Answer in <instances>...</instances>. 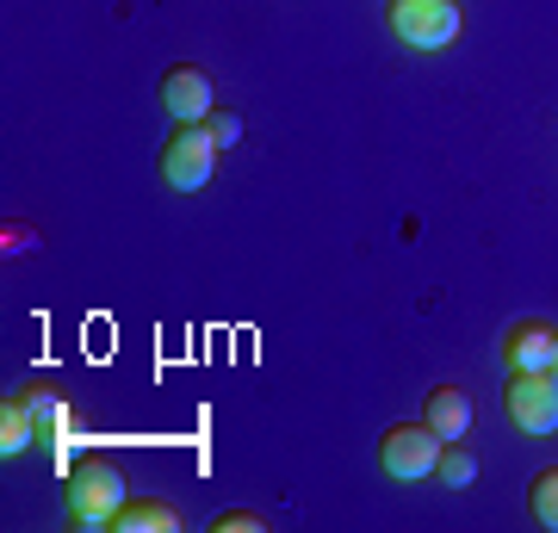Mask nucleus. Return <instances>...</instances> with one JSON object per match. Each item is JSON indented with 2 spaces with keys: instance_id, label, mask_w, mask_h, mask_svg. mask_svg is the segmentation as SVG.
<instances>
[{
  "instance_id": "f257e3e1",
  "label": "nucleus",
  "mask_w": 558,
  "mask_h": 533,
  "mask_svg": "<svg viewBox=\"0 0 558 533\" xmlns=\"http://www.w3.org/2000/svg\"><path fill=\"white\" fill-rule=\"evenodd\" d=\"M124 502H131V484H124V472L106 453L81 459L69 472V514H75V528H112V514Z\"/></svg>"
},
{
  "instance_id": "f03ea898",
  "label": "nucleus",
  "mask_w": 558,
  "mask_h": 533,
  "mask_svg": "<svg viewBox=\"0 0 558 533\" xmlns=\"http://www.w3.org/2000/svg\"><path fill=\"white\" fill-rule=\"evenodd\" d=\"M218 156H223V143L211 137V124H174V137L161 143V186L199 193L218 174Z\"/></svg>"
},
{
  "instance_id": "6e6552de",
  "label": "nucleus",
  "mask_w": 558,
  "mask_h": 533,
  "mask_svg": "<svg viewBox=\"0 0 558 533\" xmlns=\"http://www.w3.org/2000/svg\"><path fill=\"white\" fill-rule=\"evenodd\" d=\"M422 422H428L440 440H465V435H472V422H478V410H472L465 385H435V391H428V410H422Z\"/></svg>"
},
{
  "instance_id": "f8f14e48",
  "label": "nucleus",
  "mask_w": 558,
  "mask_h": 533,
  "mask_svg": "<svg viewBox=\"0 0 558 533\" xmlns=\"http://www.w3.org/2000/svg\"><path fill=\"white\" fill-rule=\"evenodd\" d=\"M435 477L447 484V490H465V484L478 477V453H472L465 440H447V447H440V465H435Z\"/></svg>"
},
{
  "instance_id": "ddd939ff",
  "label": "nucleus",
  "mask_w": 558,
  "mask_h": 533,
  "mask_svg": "<svg viewBox=\"0 0 558 533\" xmlns=\"http://www.w3.org/2000/svg\"><path fill=\"white\" fill-rule=\"evenodd\" d=\"M527 509H534V521L546 533H558V465H546V472L527 484Z\"/></svg>"
},
{
  "instance_id": "20e7f679",
  "label": "nucleus",
  "mask_w": 558,
  "mask_h": 533,
  "mask_svg": "<svg viewBox=\"0 0 558 533\" xmlns=\"http://www.w3.org/2000/svg\"><path fill=\"white\" fill-rule=\"evenodd\" d=\"M502 410L521 435H558V373H502Z\"/></svg>"
},
{
  "instance_id": "9b49d317",
  "label": "nucleus",
  "mask_w": 558,
  "mask_h": 533,
  "mask_svg": "<svg viewBox=\"0 0 558 533\" xmlns=\"http://www.w3.org/2000/svg\"><path fill=\"white\" fill-rule=\"evenodd\" d=\"M25 403V415L38 422V435H50V428H62V415H69V403H62V391H50V385H25V391H13Z\"/></svg>"
},
{
  "instance_id": "423d86ee",
  "label": "nucleus",
  "mask_w": 558,
  "mask_h": 533,
  "mask_svg": "<svg viewBox=\"0 0 558 533\" xmlns=\"http://www.w3.org/2000/svg\"><path fill=\"white\" fill-rule=\"evenodd\" d=\"M161 112H168L174 124H205L211 112H218L211 75H205V69H193V62L168 69V75H161Z\"/></svg>"
},
{
  "instance_id": "9d476101",
  "label": "nucleus",
  "mask_w": 558,
  "mask_h": 533,
  "mask_svg": "<svg viewBox=\"0 0 558 533\" xmlns=\"http://www.w3.org/2000/svg\"><path fill=\"white\" fill-rule=\"evenodd\" d=\"M32 440H38V422L25 415L20 397H7V403H0V453L13 459V453H25Z\"/></svg>"
},
{
  "instance_id": "4468645a",
  "label": "nucleus",
  "mask_w": 558,
  "mask_h": 533,
  "mask_svg": "<svg viewBox=\"0 0 558 533\" xmlns=\"http://www.w3.org/2000/svg\"><path fill=\"white\" fill-rule=\"evenodd\" d=\"M205 124H211V137H218L223 149H230V143L242 137V119H236V112H223V106H218V112H211V119H205Z\"/></svg>"
},
{
  "instance_id": "7ed1b4c3",
  "label": "nucleus",
  "mask_w": 558,
  "mask_h": 533,
  "mask_svg": "<svg viewBox=\"0 0 558 533\" xmlns=\"http://www.w3.org/2000/svg\"><path fill=\"white\" fill-rule=\"evenodd\" d=\"M391 38L403 50H447V44L465 32V13L459 0H391Z\"/></svg>"
},
{
  "instance_id": "39448f33",
  "label": "nucleus",
  "mask_w": 558,
  "mask_h": 533,
  "mask_svg": "<svg viewBox=\"0 0 558 533\" xmlns=\"http://www.w3.org/2000/svg\"><path fill=\"white\" fill-rule=\"evenodd\" d=\"M440 447H447V440H440L428 422H398V428H385V440H379V465H385V477L416 484V477H435Z\"/></svg>"
},
{
  "instance_id": "2eb2a0df",
  "label": "nucleus",
  "mask_w": 558,
  "mask_h": 533,
  "mask_svg": "<svg viewBox=\"0 0 558 533\" xmlns=\"http://www.w3.org/2000/svg\"><path fill=\"white\" fill-rule=\"evenodd\" d=\"M218 528L223 533H255V528H267V521H260V514H223Z\"/></svg>"
},
{
  "instance_id": "0eeeda50",
  "label": "nucleus",
  "mask_w": 558,
  "mask_h": 533,
  "mask_svg": "<svg viewBox=\"0 0 558 533\" xmlns=\"http://www.w3.org/2000/svg\"><path fill=\"white\" fill-rule=\"evenodd\" d=\"M553 323L539 316H521L502 329V373H553Z\"/></svg>"
},
{
  "instance_id": "1a4fd4ad",
  "label": "nucleus",
  "mask_w": 558,
  "mask_h": 533,
  "mask_svg": "<svg viewBox=\"0 0 558 533\" xmlns=\"http://www.w3.org/2000/svg\"><path fill=\"white\" fill-rule=\"evenodd\" d=\"M180 528V509L161 502V496H131L119 514H112V533H174Z\"/></svg>"
},
{
  "instance_id": "dca6fc26",
  "label": "nucleus",
  "mask_w": 558,
  "mask_h": 533,
  "mask_svg": "<svg viewBox=\"0 0 558 533\" xmlns=\"http://www.w3.org/2000/svg\"><path fill=\"white\" fill-rule=\"evenodd\" d=\"M553 373H558V336H553Z\"/></svg>"
}]
</instances>
